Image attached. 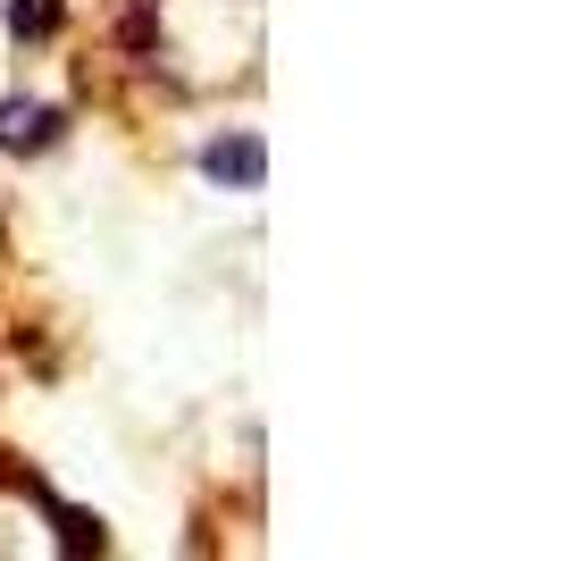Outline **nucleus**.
Listing matches in <instances>:
<instances>
[{
	"instance_id": "obj_1",
	"label": "nucleus",
	"mask_w": 561,
	"mask_h": 561,
	"mask_svg": "<svg viewBox=\"0 0 561 561\" xmlns=\"http://www.w3.org/2000/svg\"><path fill=\"white\" fill-rule=\"evenodd\" d=\"M50 135H59V110H43V101H0V142H9V151H43Z\"/></svg>"
},
{
	"instance_id": "obj_2",
	"label": "nucleus",
	"mask_w": 561,
	"mask_h": 561,
	"mask_svg": "<svg viewBox=\"0 0 561 561\" xmlns=\"http://www.w3.org/2000/svg\"><path fill=\"white\" fill-rule=\"evenodd\" d=\"M218 176V185H260V142L252 135H227V142H210V160H202Z\"/></svg>"
}]
</instances>
